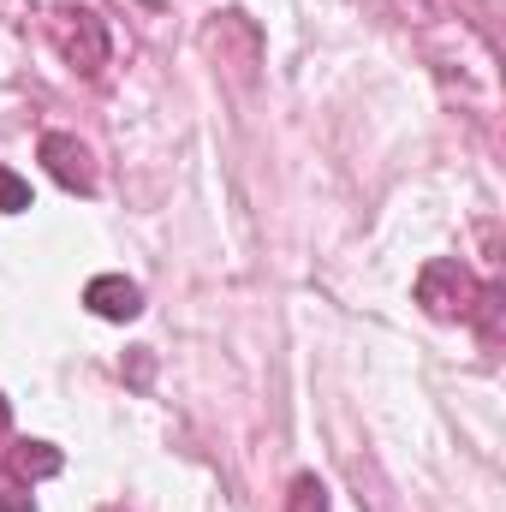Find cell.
I'll return each instance as SVG.
<instances>
[{"instance_id": "obj_7", "label": "cell", "mask_w": 506, "mask_h": 512, "mask_svg": "<svg viewBox=\"0 0 506 512\" xmlns=\"http://www.w3.org/2000/svg\"><path fill=\"white\" fill-rule=\"evenodd\" d=\"M24 209H30V185L12 167H0V215H24Z\"/></svg>"}, {"instance_id": "obj_3", "label": "cell", "mask_w": 506, "mask_h": 512, "mask_svg": "<svg viewBox=\"0 0 506 512\" xmlns=\"http://www.w3.org/2000/svg\"><path fill=\"white\" fill-rule=\"evenodd\" d=\"M42 161H48V173L66 185V191H96V167H90V149L72 137V131H48L42 137Z\"/></svg>"}, {"instance_id": "obj_6", "label": "cell", "mask_w": 506, "mask_h": 512, "mask_svg": "<svg viewBox=\"0 0 506 512\" xmlns=\"http://www.w3.org/2000/svg\"><path fill=\"white\" fill-rule=\"evenodd\" d=\"M286 512H328V489H322V477H292V489H286Z\"/></svg>"}, {"instance_id": "obj_4", "label": "cell", "mask_w": 506, "mask_h": 512, "mask_svg": "<svg viewBox=\"0 0 506 512\" xmlns=\"http://www.w3.org/2000/svg\"><path fill=\"white\" fill-rule=\"evenodd\" d=\"M84 304H90L102 322H131V316L143 310V292H137V280H126V274H96V280L84 286Z\"/></svg>"}, {"instance_id": "obj_5", "label": "cell", "mask_w": 506, "mask_h": 512, "mask_svg": "<svg viewBox=\"0 0 506 512\" xmlns=\"http://www.w3.org/2000/svg\"><path fill=\"white\" fill-rule=\"evenodd\" d=\"M6 465H12V477H54L66 459H60V447H48V441H18L12 453H6Z\"/></svg>"}, {"instance_id": "obj_8", "label": "cell", "mask_w": 506, "mask_h": 512, "mask_svg": "<svg viewBox=\"0 0 506 512\" xmlns=\"http://www.w3.org/2000/svg\"><path fill=\"white\" fill-rule=\"evenodd\" d=\"M6 423H12V411H6V399H0V435H6Z\"/></svg>"}, {"instance_id": "obj_2", "label": "cell", "mask_w": 506, "mask_h": 512, "mask_svg": "<svg viewBox=\"0 0 506 512\" xmlns=\"http://www.w3.org/2000/svg\"><path fill=\"white\" fill-rule=\"evenodd\" d=\"M54 42H60L66 66H72V72H84V78L108 66V30H102V18H96V12H84V6L54 12Z\"/></svg>"}, {"instance_id": "obj_1", "label": "cell", "mask_w": 506, "mask_h": 512, "mask_svg": "<svg viewBox=\"0 0 506 512\" xmlns=\"http://www.w3.org/2000/svg\"><path fill=\"white\" fill-rule=\"evenodd\" d=\"M477 298H483V286H477V274H471L465 262H453V256L423 262V274H417V304H423L435 322H471V316H477Z\"/></svg>"}, {"instance_id": "obj_9", "label": "cell", "mask_w": 506, "mask_h": 512, "mask_svg": "<svg viewBox=\"0 0 506 512\" xmlns=\"http://www.w3.org/2000/svg\"><path fill=\"white\" fill-rule=\"evenodd\" d=\"M108 512H114V507H108Z\"/></svg>"}]
</instances>
